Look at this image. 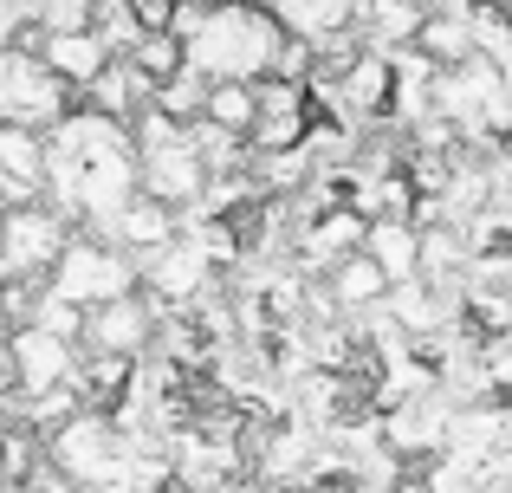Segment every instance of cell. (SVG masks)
<instances>
[{
  "label": "cell",
  "mask_w": 512,
  "mask_h": 493,
  "mask_svg": "<svg viewBox=\"0 0 512 493\" xmlns=\"http://www.w3.org/2000/svg\"><path fill=\"white\" fill-rule=\"evenodd\" d=\"M137 195H143V182H137V137H130V124L78 104L46 137V202L72 228L104 234Z\"/></svg>",
  "instance_id": "1"
},
{
  "label": "cell",
  "mask_w": 512,
  "mask_h": 493,
  "mask_svg": "<svg viewBox=\"0 0 512 493\" xmlns=\"http://www.w3.org/2000/svg\"><path fill=\"white\" fill-rule=\"evenodd\" d=\"M175 39L188 52V72L208 85H266L286 52V26L260 0H182Z\"/></svg>",
  "instance_id": "2"
},
{
  "label": "cell",
  "mask_w": 512,
  "mask_h": 493,
  "mask_svg": "<svg viewBox=\"0 0 512 493\" xmlns=\"http://www.w3.org/2000/svg\"><path fill=\"white\" fill-rule=\"evenodd\" d=\"M130 137H137V182H143V195L163 202L169 215H188V208L208 195V163H201V150H195V130L163 117V111H143L137 124H130Z\"/></svg>",
  "instance_id": "3"
},
{
  "label": "cell",
  "mask_w": 512,
  "mask_h": 493,
  "mask_svg": "<svg viewBox=\"0 0 512 493\" xmlns=\"http://www.w3.org/2000/svg\"><path fill=\"white\" fill-rule=\"evenodd\" d=\"M78 104H85V98H78V91L65 85V78L52 72V65L39 59L33 46L0 52V124L52 137V130H59L65 117L78 111Z\"/></svg>",
  "instance_id": "4"
},
{
  "label": "cell",
  "mask_w": 512,
  "mask_h": 493,
  "mask_svg": "<svg viewBox=\"0 0 512 493\" xmlns=\"http://www.w3.org/2000/svg\"><path fill=\"white\" fill-rule=\"evenodd\" d=\"M46 292H52V299H65L72 312H98V305H117V299H130V292H143V273H137V260L117 253L111 241L78 234V241L65 247V260L52 266Z\"/></svg>",
  "instance_id": "5"
},
{
  "label": "cell",
  "mask_w": 512,
  "mask_h": 493,
  "mask_svg": "<svg viewBox=\"0 0 512 493\" xmlns=\"http://www.w3.org/2000/svg\"><path fill=\"white\" fill-rule=\"evenodd\" d=\"M72 241H78V228L52 202L7 208L0 215V286H46Z\"/></svg>",
  "instance_id": "6"
},
{
  "label": "cell",
  "mask_w": 512,
  "mask_h": 493,
  "mask_svg": "<svg viewBox=\"0 0 512 493\" xmlns=\"http://www.w3.org/2000/svg\"><path fill=\"white\" fill-rule=\"evenodd\" d=\"M124 448H130V442H124V429H117L104 409H78L65 429H52V435H46L52 474H65V481L85 487V493L117 468V455H124Z\"/></svg>",
  "instance_id": "7"
},
{
  "label": "cell",
  "mask_w": 512,
  "mask_h": 493,
  "mask_svg": "<svg viewBox=\"0 0 512 493\" xmlns=\"http://www.w3.org/2000/svg\"><path fill=\"white\" fill-rule=\"evenodd\" d=\"M78 364H85V351H78L72 338H52V331H39V325L13 331V396H20V403L52 396V390H72Z\"/></svg>",
  "instance_id": "8"
},
{
  "label": "cell",
  "mask_w": 512,
  "mask_h": 493,
  "mask_svg": "<svg viewBox=\"0 0 512 493\" xmlns=\"http://www.w3.org/2000/svg\"><path fill=\"white\" fill-rule=\"evenodd\" d=\"M137 273H143V299H150V305H156V299H163V305H188V299H201V292H208V279H214V253L182 228L163 253L137 260Z\"/></svg>",
  "instance_id": "9"
},
{
  "label": "cell",
  "mask_w": 512,
  "mask_h": 493,
  "mask_svg": "<svg viewBox=\"0 0 512 493\" xmlns=\"http://www.w3.org/2000/svg\"><path fill=\"white\" fill-rule=\"evenodd\" d=\"M150 338H156V305L143 299V292H130V299H117V305L85 312V338H78V351H85V357H124V364H137V357L150 351Z\"/></svg>",
  "instance_id": "10"
},
{
  "label": "cell",
  "mask_w": 512,
  "mask_h": 493,
  "mask_svg": "<svg viewBox=\"0 0 512 493\" xmlns=\"http://www.w3.org/2000/svg\"><path fill=\"white\" fill-rule=\"evenodd\" d=\"M312 137V91L292 78H266L260 85V117H253V156H292Z\"/></svg>",
  "instance_id": "11"
},
{
  "label": "cell",
  "mask_w": 512,
  "mask_h": 493,
  "mask_svg": "<svg viewBox=\"0 0 512 493\" xmlns=\"http://www.w3.org/2000/svg\"><path fill=\"white\" fill-rule=\"evenodd\" d=\"M46 202V137L0 124V208H39Z\"/></svg>",
  "instance_id": "12"
},
{
  "label": "cell",
  "mask_w": 512,
  "mask_h": 493,
  "mask_svg": "<svg viewBox=\"0 0 512 493\" xmlns=\"http://www.w3.org/2000/svg\"><path fill=\"white\" fill-rule=\"evenodd\" d=\"M266 13H273L279 26H286V39H305V46H325V39H344L363 26V13H370V0H260Z\"/></svg>",
  "instance_id": "13"
},
{
  "label": "cell",
  "mask_w": 512,
  "mask_h": 493,
  "mask_svg": "<svg viewBox=\"0 0 512 493\" xmlns=\"http://www.w3.org/2000/svg\"><path fill=\"white\" fill-rule=\"evenodd\" d=\"M175 234H182V215H169L163 202H150V195H137V202L124 208V215L111 221V228L98 234V241H111L117 253H130V260H150V253H163Z\"/></svg>",
  "instance_id": "14"
},
{
  "label": "cell",
  "mask_w": 512,
  "mask_h": 493,
  "mask_svg": "<svg viewBox=\"0 0 512 493\" xmlns=\"http://www.w3.org/2000/svg\"><path fill=\"white\" fill-rule=\"evenodd\" d=\"M39 59H46L52 72L78 91V98H85V91L104 78V65H111V46H104V39L85 26V33H52V39H39Z\"/></svg>",
  "instance_id": "15"
},
{
  "label": "cell",
  "mask_w": 512,
  "mask_h": 493,
  "mask_svg": "<svg viewBox=\"0 0 512 493\" xmlns=\"http://www.w3.org/2000/svg\"><path fill=\"white\" fill-rule=\"evenodd\" d=\"M85 111H104V117H117V124H137L143 111H156V85L130 59H111L104 78L85 91Z\"/></svg>",
  "instance_id": "16"
},
{
  "label": "cell",
  "mask_w": 512,
  "mask_h": 493,
  "mask_svg": "<svg viewBox=\"0 0 512 493\" xmlns=\"http://www.w3.org/2000/svg\"><path fill=\"white\" fill-rule=\"evenodd\" d=\"M363 253L376 260V273H383L389 286H415V279H422V228H415V221H370Z\"/></svg>",
  "instance_id": "17"
},
{
  "label": "cell",
  "mask_w": 512,
  "mask_h": 493,
  "mask_svg": "<svg viewBox=\"0 0 512 493\" xmlns=\"http://www.w3.org/2000/svg\"><path fill=\"white\" fill-rule=\"evenodd\" d=\"M389 279L376 273V260L370 253H350V260H338L331 266V299L344 305V312H363V305H376V299H389Z\"/></svg>",
  "instance_id": "18"
},
{
  "label": "cell",
  "mask_w": 512,
  "mask_h": 493,
  "mask_svg": "<svg viewBox=\"0 0 512 493\" xmlns=\"http://www.w3.org/2000/svg\"><path fill=\"white\" fill-rule=\"evenodd\" d=\"M253 117H260V85H214L208 91V124L253 137Z\"/></svg>",
  "instance_id": "19"
},
{
  "label": "cell",
  "mask_w": 512,
  "mask_h": 493,
  "mask_svg": "<svg viewBox=\"0 0 512 493\" xmlns=\"http://www.w3.org/2000/svg\"><path fill=\"white\" fill-rule=\"evenodd\" d=\"M208 78H201V72H188V65H182V72H175L169 78V85L163 91H156V111H163V117H175V124H201V117H208Z\"/></svg>",
  "instance_id": "20"
},
{
  "label": "cell",
  "mask_w": 512,
  "mask_h": 493,
  "mask_svg": "<svg viewBox=\"0 0 512 493\" xmlns=\"http://www.w3.org/2000/svg\"><path fill=\"white\" fill-rule=\"evenodd\" d=\"M91 33L111 46V59H130V52H137V39H143L137 7H130V0H98V7H91Z\"/></svg>",
  "instance_id": "21"
},
{
  "label": "cell",
  "mask_w": 512,
  "mask_h": 493,
  "mask_svg": "<svg viewBox=\"0 0 512 493\" xmlns=\"http://www.w3.org/2000/svg\"><path fill=\"white\" fill-rule=\"evenodd\" d=\"M91 7L98 0H20V13L33 20V33H85L91 26Z\"/></svg>",
  "instance_id": "22"
},
{
  "label": "cell",
  "mask_w": 512,
  "mask_h": 493,
  "mask_svg": "<svg viewBox=\"0 0 512 493\" xmlns=\"http://www.w3.org/2000/svg\"><path fill=\"white\" fill-rule=\"evenodd\" d=\"M130 65H137V72L150 78L156 91H163L169 78H175V72L188 65V52H182V39H175V33H150V39H137V52H130Z\"/></svg>",
  "instance_id": "23"
},
{
  "label": "cell",
  "mask_w": 512,
  "mask_h": 493,
  "mask_svg": "<svg viewBox=\"0 0 512 493\" xmlns=\"http://www.w3.org/2000/svg\"><path fill=\"white\" fill-rule=\"evenodd\" d=\"M39 39H46V33H33V20L20 13V0H0V52H13V46L39 52Z\"/></svg>",
  "instance_id": "24"
},
{
  "label": "cell",
  "mask_w": 512,
  "mask_h": 493,
  "mask_svg": "<svg viewBox=\"0 0 512 493\" xmlns=\"http://www.w3.org/2000/svg\"><path fill=\"white\" fill-rule=\"evenodd\" d=\"M422 7H428V13H467L474 0H422Z\"/></svg>",
  "instance_id": "25"
},
{
  "label": "cell",
  "mask_w": 512,
  "mask_h": 493,
  "mask_svg": "<svg viewBox=\"0 0 512 493\" xmlns=\"http://www.w3.org/2000/svg\"><path fill=\"white\" fill-rule=\"evenodd\" d=\"M389 493H428V481H396Z\"/></svg>",
  "instance_id": "26"
},
{
  "label": "cell",
  "mask_w": 512,
  "mask_h": 493,
  "mask_svg": "<svg viewBox=\"0 0 512 493\" xmlns=\"http://www.w3.org/2000/svg\"><path fill=\"white\" fill-rule=\"evenodd\" d=\"M0 215H7V208H0Z\"/></svg>",
  "instance_id": "27"
}]
</instances>
